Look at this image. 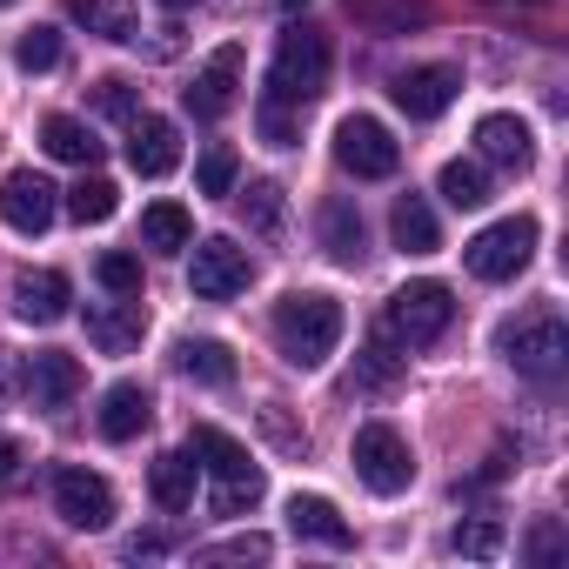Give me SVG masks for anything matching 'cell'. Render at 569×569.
<instances>
[{
  "instance_id": "obj_1",
  "label": "cell",
  "mask_w": 569,
  "mask_h": 569,
  "mask_svg": "<svg viewBox=\"0 0 569 569\" xmlns=\"http://www.w3.org/2000/svg\"><path fill=\"white\" fill-rule=\"evenodd\" d=\"M274 349L289 369H322L342 342V302L322 296V289H296V296H281L274 302Z\"/></svg>"
},
{
  "instance_id": "obj_2",
  "label": "cell",
  "mask_w": 569,
  "mask_h": 569,
  "mask_svg": "<svg viewBox=\"0 0 569 569\" xmlns=\"http://www.w3.org/2000/svg\"><path fill=\"white\" fill-rule=\"evenodd\" d=\"M322 88H329V34L322 28H289L274 41V61H268V101L274 108H309V101H322Z\"/></svg>"
},
{
  "instance_id": "obj_3",
  "label": "cell",
  "mask_w": 569,
  "mask_h": 569,
  "mask_svg": "<svg viewBox=\"0 0 569 569\" xmlns=\"http://www.w3.org/2000/svg\"><path fill=\"white\" fill-rule=\"evenodd\" d=\"M188 456L214 476V516H241V509H254L261 502V469L248 462V449L228 436V429H214V422H194V436H188Z\"/></svg>"
},
{
  "instance_id": "obj_4",
  "label": "cell",
  "mask_w": 569,
  "mask_h": 569,
  "mask_svg": "<svg viewBox=\"0 0 569 569\" xmlns=\"http://www.w3.org/2000/svg\"><path fill=\"white\" fill-rule=\"evenodd\" d=\"M502 356L516 376H529L536 389H556L562 382V362H569V329L556 309H529L502 329Z\"/></svg>"
},
{
  "instance_id": "obj_5",
  "label": "cell",
  "mask_w": 569,
  "mask_h": 569,
  "mask_svg": "<svg viewBox=\"0 0 569 569\" xmlns=\"http://www.w3.org/2000/svg\"><path fill=\"white\" fill-rule=\"evenodd\" d=\"M449 316H456V302H449L442 281H409V289L389 296V309H382L376 329H382L396 349H429V342L449 329Z\"/></svg>"
},
{
  "instance_id": "obj_6",
  "label": "cell",
  "mask_w": 569,
  "mask_h": 569,
  "mask_svg": "<svg viewBox=\"0 0 569 569\" xmlns=\"http://www.w3.org/2000/svg\"><path fill=\"white\" fill-rule=\"evenodd\" d=\"M529 254H536V221H529V214L489 221L476 241H462V268H469L476 281H509V274L529 268Z\"/></svg>"
},
{
  "instance_id": "obj_7",
  "label": "cell",
  "mask_w": 569,
  "mask_h": 569,
  "mask_svg": "<svg viewBox=\"0 0 569 569\" xmlns=\"http://www.w3.org/2000/svg\"><path fill=\"white\" fill-rule=\"evenodd\" d=\"M349 462H356V476H362L376 496H402V489L416 482V456H409L402 429H389V422H362Z\"/></svg>"
},
{
  "instance_id": "obj_8",
  "label": "cell",
  "mask_w": 569,
  "mask_h": 569,
  "mask_svg": "<svg viewBox=\"0 0 569 569\" xmlns=\"http://www.w3.org/2000/svg\"><path fill=\"white\" fill-rule=\"evenodd\" d=\"M336 161L356 174V181H389L402 168V141L376 121V114H349L336 128Z\"/></svg>"
},
{
  "instance_id": "obj_9",
  "label": "cell",
  "mask_w": 569,
  "mask_h": 569,
  "mask_svg": "<svg viewBox=\"0 0 569 569\" xmlns=\"http://www.w3.org/2000/svg\"><path fill=\"white\" fill-rule=\"evenodd\" d=\"M248 274H254V261H248V248H234L228 234H208V241H194L188 289H194L201 302H228V296H241V289H248Z\"/></svg>"
},
{
  "instance_id": "obj_10",
  "label": "cell",
  "mask_w": 569,
  "mask_h": 569,
  "mask_svg": "<svg viewBox=\"0 0 569 569\" xmlns=\"http://www.w3.org/2000/svg\"><path fill=\"white\" fill-rule=\"evenodd\" d=\"M61 214V188L34 168H14L8 181H0V221H8L14 234H48Z\"/></svg>"
},
{
  "instance_id": "obj_11",
  "label": "cell",
  "mask_w": 569,
  "mask_h": 569,
  "mask_svg": "<svg viewBox=\"0 0 569 569\" xmlns=\"http://www.w3.org/2000/svg\"><path fill=\"white\" fill-rule=\"evenodd\" d=\"M54 509H61L68 529H108L114 522V489H108V476L61 462L54 469Z\"/></svg>"
},
{
  "instance_id": "obj_12",
  "label": "cell",
  "mask_w": 569,
  "mask_h": 569,
  "mask_svg": "<svg viewBox=\"0 0 569 569\" xmlns=\"http://www.w3.org/2000/svg\"><path fill=\"white\" fill-rule=\"evenodd\" d=\"M234 88H241V48L228 41V48H214V54L194 68V81L181 88V101H188L194 121H221V114L234 108Z\"/></svg>"
},
{
  "instance_id": "obj_13",
  "label": "cell",
  "mask_w": 569,
  "mask_h": 569,
  "mask_svg": "<svg viewBox=\"0 0 569 569\" xmlns=\"http://www.w3.org/2000/svg\"><path fill=\"white\" fill-rule=\"evenodd\" d=\"M456 88H462L456 68H402V74L389 81V101H396L409 121H436V114L456 101Z\"/></svg>"
},
{
  "instance_id": "obj_14",
  "label": "cell",
  "mask_w": 569,
  "mask_h": 569,
  "mask_svg": "<svg viewBox=\"0 0 569 569\" xmlns=\"http://www.w3.org/2000/svg\"><path fill=\"white\" fill-rule=\"evenodd\" d=\"M68 302H74V289H68L61 268H21V274H14V316H21V322L54 329V322L68 316Z\"/></svg>"
},
{
  "instance_id": "obj_15",
  "label": "cell",
  "mask_w": 569,
  "mask_h": 569,
  "mask_svg": "<svg viewBox=\"0 0 569 569\" xmlns=\"http://www.w3.org/2000/svg\"><path fill=\"white\" fill-rule=\"evenodd\" d=\"M174 161H181V134H174V121H161V114H134V121H128V168H134L141 181H161V174H174Z\"/></svg>"
},
{
  "instance_id": "obj_16",
  "label": "cell",
  "mask_w": 569,
  "mask_h": 569,
  "mask_svg": "<svg viewBox=\"0 0 569 569\" xmlns=\"http://www.w3.org/2000/svg\"><path fill=\"white\" fill-rule=\"evenodd\" d=\"M476 148H482L489 168H509V174H522V168L536 161V134H529V121H516V114H482V121H476Z\"/></svg>"
},
{
  "instance_id": "obj_17",
  "label": "cell",
  "mask_w": 569,
  "mask_h": 569,
  "mask_svg": "<svg viewBox=\"0 0 569 569\" xmlns=\"http://www.w3.org/2000/svg\"><path fill=\"white\" fill-rule=\"evenodd\" d=\"M81 362L74 356H61V349H41V356H28V396H34V409H68L74 396H81Z\"/></svg>"
},
{
  "instance_id": "obj_18",
  "label": "cell",
  "mask_w": 569,
  "mask_h": 569,
  "mask_svg": "<svg viewBox=\"0 0 569 569\" xmlns=\"http://www.w3.org/2000/svg\"><path fill=\"white\" fill-rule=\"evenodd\" d=\"M289 529L302 542H322V549H356V529L342 522V509L329 496H289Z\"/></svg>"
},
{
  "instance_id": "obj_19",
  "label": "cell",
  "mask_w": 569,
  "mask_h": 569,
  "mask_svg": "<svg viewBox=\"0 0 569 569\" xmlns=\"http://www.w3.org/2000/svg\"><path fill=\"white\" fill-rule=\"evenodd\" d=\"M148 422H154V396H148L141 382H114V389L101 396V436H108V442H134Z\"/></svg>"
},
{
  "instance_id": "obj_20",
  "label": "cell",
  "mask_w": 569,
  "mask_h": 569,
  "mask_svg": "<svg viewBox=\"0 0 569 569\" xmlns=\"http://www.w3.org/2000/svg\"><path fill=\"white\" fill-rule=\"evenodd\" d=\"M141 329H148V316H141V302H114V309H88V342H94L101 356H128V349H141Z\"/></svg>"
},
{
  "instance_id": "obj_21",
  "label": "cell",
  "mask_w": 569,
  "mask_h": 569,
  "mask_svg": "<svg viewBox=\"0 0 569 569\" xmlns=\"http://www.w3.org/2000/svg\"><path fill=\"white\" fill-rule=\"evenodd\" d=\"M148 489H154V502H161L168 516L194 509V456H188V449H168V456H154V469H148Z\"/></svg>"
},
{
  "instance_id": "obj_22",
  "label": "cell",
  "mask_w": 569,
  "mask_h": 569,
  "mask_svg": "<svg viewBox=\"0 0 569 569\" xmlns=\"http://www.w3.org/2000/svg\"><path fill=\"white\" fill-rule=\"evenodd\" d=\"M41 148H48L54 161H74V168H94V161H101L94 128L74 121V114H48V121H41Z\"/></svg>"
},
{
  "instance_id": "obj_23",
  "label": "cell",
  "mask_w": 569,
  "mask_h": 569,
  "mask_svg": "<svg viewBox=\"0 0 569 569\" xmlns=\"http://www.w3.org/2000/svg\"><path fill=\"white\" fill-rule=\"evenodd\" d=\"M316 228H322V248H329V261H342V268H356L362 261V214L349 208V201H322V214H316Z\"/></svg>"
},
{
  "instance_id": "obj_24",
  "label": "cell",
  "mask_w": 569,
  "mask_h": 569,
  "mask_svg": "<svg viewBox=\"0 0 569 569\" xmlns=\"http://www.w3.org/2000/svg\"><path fill=\"white\" fill-rule=\"evenodd\" d=\"M389 234H396V248H402V254H436V248H442L436 214H429V201H422V194H402V201H396Z\"/></svg>"
},
{
  "instance_id": "obj_25",
  "label": "cell",
  "mask_w": 569,
  "mask_h": 569,
  "mask_svg": "<svg viewBox=\"0 0 569 569\" xmlns=\"http://www.w3.org/2000/svg\"><path fill=\"white\" fill-rule=\"evenodd\" d=\"M174 369H181L188 382H201V389H228V382H234V356H228L221 342H181V349H174Z\"/></svg>"
},
{
  "instance_id": "obj_26",
  "label": "cell",
  "mask_w": 569,
  "mask_h": 569,
  "mask_svg": "<svg viewBox=\"0 0 569 569\" xmlns=\"http://www.w3.org/2000/svg\"><path fill=\"white\" fill-rule=\"evenodd\" d=\"M68 21H81L101 41H134V8L128 0H68Z\"/></svg>"
},
{
  "instance_id": "obj_27",
  "label": "cell",
  "mask_w": 569,
  "mask_h": 569,
  "mask_svg": "<svg viewBox=\"0 0 569 569\" xmlns=\"http://www.w3.org/2000/svg\"><path fill=\"white\" fill-rule=\"evenodd\" d=\"M141 241H148L154 254H174V248H188V241H194V221H188V208H181V201H154V208L141 214Z\"/></svg>"
},
{
  "instance_id": "obj_28",
  "label": "cell",
  "mask_w": 569,
  "mask_h": 569,
  "mask_svg": "<svg viewBox=\"0 0 569 569\" xmlns=\"http://www.w3.org/2000/svg\"><path fill=\"white\" fill-rule=\"evenodd\" d=\"M114 208H121V188H114L108 174H81V181L68 188V214H74L81 228H101Z\"/></svg>"
},
{
  "instance_id": "obj_29",
  "label": "cell",
  "mask_w": 569,
  "mask_h": 569,
  "mask_svg": "<svg viewBox=\"0 0 569 569\" xmlns=\"http://www.w3.org/2000/svg\"><path fill=\"white\" fill-rule=\"evenodd\" d=\"M436 188H442L449 208H482V201H489V174H482V161H442Z\"/></svg>"
},
{
  "instance_id": "obj_30",
  "label": "cell",
  "mask_w": 569,
  "mask_h": 569,
  "mask_svg": "<svg viewBox=\"0 0 569 569\" xmlns=\"http://www.w3.org/2000/svg\"><path fill=\"white\" fill-rule=\"evenodd\" d=\"M241 221L254 228V234H281V188L274 181H248V194H241Z\"/></svg>"
},
{
  "instance_id": "obj_31",
  "label": "cell",
  "mask_w": 569,
  "mask_h": 569,
  "mask_svg": "<svg viewBox=\"0 0 569 569\" xmlns=\"http://www.w3.org/2000/svg\"><path fill=\"white\" fill-rule=\"evenodd\" d=\"M54 61H61V34H54V28H28V34L14 41V68H21V74H48Z\"/></svg>"
},
{
  "instance_id": "obj_32",
  "label": "cell",
  "mask_w": 569,
  "mask_h": 569,
  "mask_svg": "<svg viewBox=\"0 0 569 569\" xmlns=\"http://www.w3.org/2000/svg\"><path fill=\"white\" fill-rule=\"evenodd\" d=\"M234 174H241L234 148H221V141H214V148L201 154V168H194V188H201V194H234Z\"/></svg>"
},
{
  "instance_id": "obj_33",
  "label": "cell",
  "mask_w": 569,
  "mask_h": 569,
  "mask_svg": "<svg viewBox=\"0 0 569 569\" xmlns=\"http://www.w3.org/2000/svg\"><path fill=\"white\" fill-rule=\"evenodd\" d=\"M94 274H101V289H108V296H141V261H134V254H121V248H114V254H101V261H94Z\"/></svg>"
},
{
  "instance_id": "obj_34",
  "label": "cell",
  "mask_w": 569,
  "mask_h": 569,
  "mask_svg": "<svg viewBox=\"0 0 569 569\" xmlns=\"http://www.w3.org/2000/svg\"><path fill=\"white\" fill-rule=\"evenodd\" d=\"M496 549H502V522L476 516V522H462V529H456V556H476V562H489Z\"/></svg>"
},
{
  "instance_id": "obj_35",
  "label": "cell",
  "mask_w": 569,
  "mask_h": 569,
  "mask_svg": "<svg viewBox=\"0 0 569 569\" xmlns=\"http://www.w3.org/2000/svg\"><path fill=\"white\" fill-rule=\"evenodd\" d=\"M268 549H274V542L248 529V536H228V542H214V549H201V562H261Z\"/></svg>"
},
{
  "instance_id": "obj_36",
  "label": "cell",
  "mask_w": 569,
  "mask_h": 569,
  "mask_svg": "<svg viewBox=\"0 0 569 569\" xmlns=\"http://www.w3.org/2000/svg\"><path fill=\"white\" fill-rule=\"evenodd\" d=\"M94 108H101V114H114V121H134V114H141L134 88H128V81H114V74H108V81H94Z\"/></svg>"
},
{
  "instance_id": "obj_37",
  "label": "cell",
  "mask_w": 569,
  "mask_h": 569,
  "mask_svg": "<svg viewBox=\"0 0 569 569\" xmlns=\"http://www.w3.org/2000/svg\"><path fill=\"white\" fill-rule=\"evenodd\" d=\"M356 382H362V389H382V382H396V356H389V336H382V329H376V342H369V356H362Z\"/></svg>"
},
{
  "instance_id": "obj_38",
  "label": "cell",
  "mask_w": 569,
  "mask_h": 569,
  "mask_svg": "<svg viewBox=\"0 0 569 569\" xmlns=\"http://www.w3.org/2000/svg\"><path fill=\"white\" fill-rule=\"evenodd\" d=\"M261 429L274 436V449H289V456H302V449H309V436H302L289 416H281V402H268V409H261Z\"/></svg>"
},
{
  "instance_id": "obj_39",
  "label": "cell",
  "mask_w": 569,
  "mask_h": 569,
  "mask_svg": "<svg viewBox=\"0 0 569 569\" xmlns=\"http://www.w3.org/2000/svg\"><path fill=\"white\" fill-rule=\"evenodd\" d=\"M522 556H529V562H556V556H562V522H549V516H542V522L529 529Z\"/></svg>"
},
{
  "instance_id": "obj_40",
  "label": "cell",
  "mask_w": 569,
  "mask_h": 569,
  "mask_svg": "<svg viewBox=\"0 0 569 569\" xmlns=\"http://www.w3.org/2000/svg\"><path fill=\"white\" fill-rule=\"evenodd\" d=\"M261 134H268V148H296V114L261 101Z\"/></svg>"
},
{
  "instance_id": "obj_41",
  "label": "cell",
  "mask_w": 569,
  "mask_h": 569,
  "mask_svg": "<svg viewBox=\"0 0 569 569\" xmlns=\"http://www.w3.org/2000/svg\"><path fill=\"white\" fill-rule=\"evenodd\" d=\"M21 462H28V449H21L14 436H0V489H8V482H21Z\"/></svg>"
},
{
  "instance_id": "obj_42",
  "label": "cell",
  "mask_w": 569,
  "mask_h": 569,
  "mask_svg": "<svg viewBox=\"0 0 569 569\" xmlns=\"http://www.w3.org/2000/svg\"><path fill=\"white\" fill-rule=\"evenodd\" d=\"M161 549H168L161 536H134V542H128V556H161Z\"/></svg>"
},
{
  "instance_id": "obj_43",
  "label": "cell",
  "mask_w": 569,
  "mask_h": 569,
  "mask_svg": "<svg viewBox=\"0 0 569 569\" xmlns=\"http://www.w3.org/2000/svg\"><path fill=\"white\" fill-rule=\"evenodd\" d=\"M168 8H194V0H168Z\"/></svg>"
},
{
  "instance_id": "obj_44",
  "label": "cell",
  "mask_w": 569,
  "mask_h": 569,
  "mask_svg": "<svg viewBox=\"0 0 569 569\" xmlns=\"http://www.w3.org/2000/svg\"><path fill=\"white\" fill-rule=\"evenodd\" d=\"M0 8H14V0H0Z\"/></svg>"
}]
</instances>
